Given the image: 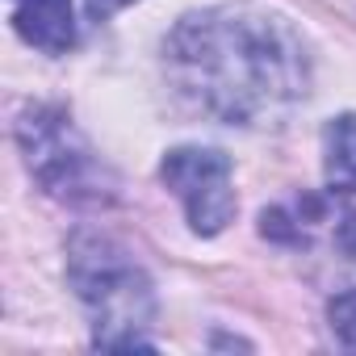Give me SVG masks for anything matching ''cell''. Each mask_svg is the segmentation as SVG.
I'll use <instances>...</instances> for the list:
<instances>
[{
	"label": "cell",
	"instance_id": "obj_1",
	"mask_svg": "<svg viewBox=\"0 0 356 356\" xmlns=\"http://www.w3.org/2000/svg\"><path fill=\"white\" fill-rule=\"evenodd\" d=\"M168 80L197 113L260 126L310 88V59L289 22L256 5H218L176 22L163 42Z\"/></svg>",
	"mask_w": 356,
	"mask_h": 356
},
{
	"label": "cell",
	"instance_id": "obj_2",
	"mask_svg": "<svg viewBox=\"0 0 356 356\" xmlns=\"http://www.w3.org/2000/svg\"><path fill=\"white\" fill-rule=\"evenodd\" d=\"M67 277L92 314L97 348H151L143 327L155 314V293L126 248L105 235H76L67 252Z\"/></svg>",
	"mask_w": 356,
	"mask_h": 356
},
{
	"label": "cell",
	"instance_id": "obj_3",
	"mask_svg": "<svg viewBox=\"0 0 356 356\" xmlns=\"http://www.w3.org/2000/svg\"><path fill=\"white\" fill-rule=\"evenodd\" d=\"M17 143L26 151L30 172L38 185L63 202H105L109 197V172L76 134V126L55 109H26L17 122Z\"/></svg>",
	"mask_w": 356,
	"mask_h": 356
},
{
	"label": "cell",
	"instance_id": "obj_4",
	"mask_svg": "<svg viewBox=\"0 0 356 356\" xmlns=\"http://www.w3.org/2000/svg\"><path fill=\"white\" fill-rule=\"evenodd\" d=\"M163 185L181 197L185 218L197 235H218L235 218L231 159L214 147H176L159 163Z\"/></svg>",
	"mask_w": 356,
	"mask_h": 356
},
{
	"label": "cell",
	"instance_id": "obj_5",
	"mask_svg": "<svg viewBox=\"0 0 356 356\" xmlns=\"http://www.w3.org/2000/svg\"><path fill=\"white\" fill-rule=\"evenodd\" d=\"M264 239L285 243L293 252H318V256H343L348 264H356V210L318 193L293 197L277 210H264L260 218Z\"/></svg>",
	"mask_w": 356,
	"mask_h": 356
},
{
	"label": "cell",
	"instance_id": "obj_6",
	"mask_svg": "<svg viewBox=\"0 0 356 356\" xmlns=\"http://www.w3.org/2000/svg\"><path fill=\"white\" fill-rule=\"evenodd\" d=\"M9 13L17 34L47 51V55H67L76 47V17L72 0H9Z\"/></svg>",
	"mask_w": 356,
	"mask_h": 356
},
{
	"label": "cell",
	"instance_id": "obj_7",
	"mask_svg": "<svg viewBox=\"0 0 356 356\" xmlns=\"http://www.w3.org/2000/svg\"><path fill=\"white\" fill-rule=\"evenodd\" d=\"M323 172L331 193H356V113L331 118L323 130Z\"/></svg>",
	"mask_w": 356,
	"mask_h": 356
},
{
	"label": "cell",
	"instance_id": "obj_8",
	"mask_svg": "<svg viewBox=\"0 0 356 356\" xmlns=\"http://www.w3.org/2000/svg\"><path fill=\"white\" fill-rule=\"evenodd\" d=\"M327 318H331V331L339 335V343L343 348H356V285L352 289H339L327 302Z\"/></svg>",
	"mask_w": 356,
	"mask_h": 356
},
{
	"label": "cell",
	"instance_id": "obj_9",
	"mask_svg": "<svg viewBox=\"0 0 356 356\" xmlns=\"http://www.w3.org/2000/svg\"><path fill=\"white\" fill-rule=\"evenodd\" d=\"M126 5H130V0H88V13L105 22V17H113L118 9H126Z\"/></svg>",
	"mask_w": 356,
	"mask_h": 356
}]
</instances>
